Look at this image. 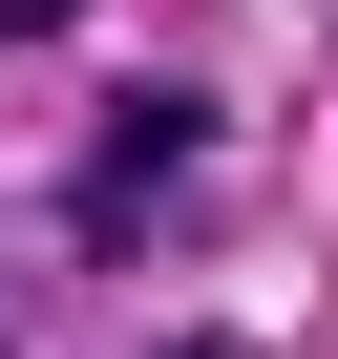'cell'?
<instances>
[{
  "mask_svg": "<svg viewBox=\"0 0 338 359\" xmlns=\"http://www.w3.org/2000/svg\"><path fill=\"white\" fill-rule=\"evenodd\" d=\"M212 212V85H127L106 127H85V191H64V254H169V233H191Z\"/></svg>",
  "mask_w": 338,
  "mask_h": 359,
  "instance_id": "1",
  "label": "cell"
},
{
  "mask_svg": "<svg viewBox=\"0 0 338 359\" xmlns=\"http://www.w3.org/2000/svg\"><path fill=\"white\" fill-rule=\"evenodd\" d=\"M148 359H275V338H212V317H191V338H148Z\"/></svg>",
  "mask_w": 338,
  "mask_h": 359,
  "instance_id": "2",
  "label": "cell"
},
{
  "mask_svg": "<svg viewBox=\"0 0 338 359\" xmlns=\"http://www.w3.org/2000/svg\"><path fill=\"white\" fill-rule=\"evenodd\" d=\"M43 22H64V0H0V43H43Z\"/></svg>",
  "mask_w": 338,
  "mask_h": 359,
  "instance_id": "3",
  "label": "cell"
}]
</instances>
